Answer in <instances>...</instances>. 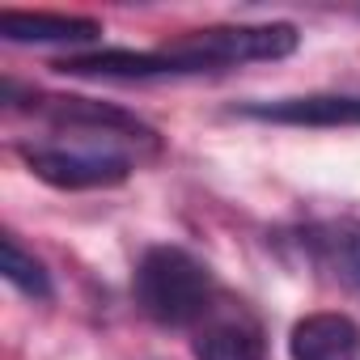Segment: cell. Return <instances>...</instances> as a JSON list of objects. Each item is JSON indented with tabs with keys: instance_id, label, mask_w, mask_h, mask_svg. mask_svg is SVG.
<instances>
[{
	"instance_id": "cell-1",
	"label": "cell",
	"mask_w": 360,
	"mask_h": 360,
	"mask_svg": "<svg viewBox=\"0 0 360 360\" xmlns=\"http://www.w3.org/2000/svg\"><path fill=\"white\" fill-rule=\"evenodd\" d=\"M131 292L140 314L157 326H195L212 314L217 280L183 246H148L136 263Z\"/></svg>"
},
{
	"instance_id": "cell-2",
	"label": "cell",
	"mask_w": 360,
	"mask_h": 360,
	"mask_svg": "<svg viewBox=\"0 0 360 360\" xmlns=\"http://www.w3.org/2000/svg\"><path fill=\"white\" fill-rule=\"evenodd\" d=\"M301 47V34L292 22H238V26H208L178 43V51L191 56L200 72H221L238 64H263L284 60Z\"/></svg>"
},
{
	"instance_id": "cell-3",
	"label": "cell",
	"mask_w": 360,
	"mask_h": 360,
	"mask_svg": "<svg viewBox=\"0 0 360 360\" xmlns=\"http://www.w3.org/2000/svg\"><path fill=\"white\" fill-rule=\"evenodd\" d=\"M18 157L39 183L56 191H106L127 183L131 174L127 153L89 148V144H18Z\"/></svg>"
},
{
	"instance_id": "cell-4",
	"label": "cell",
	"mask_w": 360,
	"mask_h": 360,
	"mask_svg": "<svg viewBox=\"0 0 360 360\" xmlns=\"http://www.w3.org/2000/svg\"><path fill=\"white\" fill-rule=\"evenodd\" d=\"M30 110L47 115L56 127H68L77 136H89L94 148H110L115 144H136L157 153V131L148 123H140L136 115L110 106V102H94V98H47V94H30Z\"/></svg>"
},
{
	"instance_id": "cell-5",
	"label": "cell",
	"mask_w": 360,
	"mask_h": 360,
	"mask_svg": "<svg viewBox=\"0 0 360 360\" xmlns=\"http://www.w3.org/2000/svg\"><path fill=\"white\" fill-rule=\"evenodd\" d=\"M64 77H94V81H165V77H200L195 60L165 47V51H127V47H98L81 56H64L51 64Z\"/></svg>"
},
{
	"instance_id": "cell-6",
	"label": "cell",
	"mask_w": 360,
	"mask_h": 360,
	"mask_svg": "<svg viewBox=\"0 0 360 360\" xmlns=\"http://www.w3.org/2000/svg\"><path fill=\"white\" fill-rule=\"evenodd\" d=\"M238 115L259 119V123H280V127H360V94H297V98H267V102H246Z\"/></svg>"
},
{
	"instance_id": "cell-7",
	"label": "cell",
	"mask_w": 360,
	"mask_h": 360,
	"mask_svg": "<svg viewBox=\"0 0 360 360\" xmlns=\"http://www.w3.org/2000/svg\"><path fill=\"white\" fill-rule=\"evenodd\" d=\"M288 360H360V326L347 314H305L288 330Z\"/></svg>"
},
{
	"instance_id": "cell-8",
	"label": "cell",
	"mask_w": 360,
	"mask_h": 360,
	"mask_svg": "<svg viewBox=\"0 0 360 360\" xmlns=\"http://www.w3.org/2000/svg\"><path fill=\"white\" fill-rule=\"evenodd\" d=\"M305 246L330 280L360 297V221H326L305 229Z\"/></svg>"
},
{
	"instance_id": "cell-9",
	"label": "cell",
	"mask_w": 360,
	"mask_h": 360,
	"mask_svg": "<svg viewBox=\"0 0 360 360\" xmlns=\"http://www.w3.org/2000/svg\"><path fill=\"white\" fill-rule=\"evenodd\" d=\"M102 26L94 18H72V13H26V9H5L0 13V39L5 43H94Z\"/></svg>"
},
{
	"instance_id": "cell-10",
	"label": "cell",
	"mask_w": 360,
	"mask_h": 360,
	"mask_svg": "<svg viewBox=\"0 0 360 360\" xmlns=\"http://www.w3.org/2000/svg\"><path fill=\"white\" fill-rule=\"evenodd\" d=\"M195 360H267V347H263V335L255 322L221 318L200 330Z\"/></svg>"
},
{
	"instance_id": "cell-11",
	"label": "cell",
	"mask_w": 360,
	"mask_h": 360,
	"mask_svg": "<svg viewBox=\"0 0 360 360\" xmlns=\"http://www.w3.org/2000/svg\"><path fill=\"white\" fill-rule=\"evenodd\" d=\"M0 276H5L18 292H26L30 301H51L56 288H51V271L43 267L39 255H30L22 246V238L13 229L0 233Z\"/></svg>"
}]
</instances>
